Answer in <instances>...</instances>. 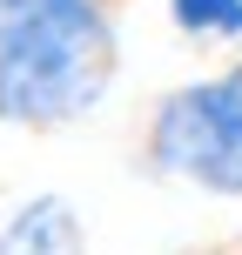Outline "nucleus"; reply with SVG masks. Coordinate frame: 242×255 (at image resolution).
<instances>
[{
  "label": "nucleus",
  "instance_id": "20e7f679",
  "mask_svg": "<svg viewBox=\"0 0 242 255\" xmlns=\"http://www.w3.org/2000/svg\"><path fill=\"white\" fill-rule=\"evenodd\" d=\"M168 27L195 47H242V0H168Z\"/></svg>",
  "mask_w": 242,
  "mask_h": 255
},
{
  "label": "nucleus",
  "instance_id": "f257e3e1",
  "mask_svg": "<svg viewBox=\"0 0 242 255\" xmlns=\"http://www.w3.org/2000/svg\"><path fill=\"white\" fill-rule=\"evenodd\" d=\"M121 34L108 0H0V128L61 134L108 101Z\"/></svg>",
  "mask_w": 242,
  "mask_h": 255
},
{
  "label": "nucleus",
  "instance_id": "f03ea898",
  "mask_svg": "<svg viewBox=\"0 0 242 255\" xmlns=\"http://www.w3.org/2000/svg\"><path fill=\"white\" fill-rule=\"evenodd\" d=\"M141 168L168 188L242 202V61L155 94L141 121Z\"/></svg>",
  "mask_w": 242,
  "mask_h": 255
},
{
  "label": "nucleus",
  "instance_id": "7ed1b4c3",
  "mask_svg": "<svg viewBox=\"0 0 242 255\" xmlns=\"http://www.w3.org/2000/svg\"><path fill=\"white\" fill-rule=\"evenodd\" d=\"M0 255H88V222L61 188H40L0 215Z\"/></svg>",
  "mask_w": 242,
  "mask_h": 255
}]
</instances>
